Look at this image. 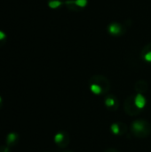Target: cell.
<instances>
[{"label":"cell","instance_id":"8","mask_svg":"<svg viewBox=\"0 0 151 152\" xmlns=\"http://www.w3.org/2000/svg\"><path fill=\"white\" fill-rule=\"evenodd\" d=\"M63 140H64V134H61V133L57 134L55 135V137H54V141H55V142H56L57 144L61 143Z\"/></svg>","mask_w":151,"mask_h":152},{"label":"cell","instance_id":"6","mask_svg":"<svg viewBox=\"0 0 151 152\" xmlns=\"http://www.w3.org/2000/svg\"><path fill=\"white\" fill-rule=\"evenodd\" d=\"M62 4H65V1H61V0H49V2H48V5L52 9L58 8V7L61 6Z\"/></svg>","mask_w":151,"mask_h":152},{"label":"cell","instance_id":"4","mask_svg":"<svg viewBox=\"0 0 151 152\" xmlns=\"http://www.w3.org/2000/svg\"><path fill=\"white\" fill-rule=\"evenodd\" d=\"M135 105L137 106V108L139 109H142L144 108V106L146 105V99L143 95L142 94H137L134 100Z\"/></svg>","mask_w":151,"mask_h":152},{"label":"cell","instance_id":"9","mask_svg":"<svg viewBox=\"0 0 151 152\" xmlns=\"http://www.w3.org/2000/svg\"><path fill=\"white\" fill-rule=\"evenodd\" d=\"M5 37H6L5 34H4L3 31H1V30H0V46H1V45H3L4 44Z\"/></svg>","mask_w":151,"mask_h":152},{"label":"cell","instance_id":"12","mask_svg":"<svg viewBox=\"0 0 151 152\" xmlns=\"http://www.w3.org/2000/svg\"><path fill=\"white\" fill-rule=\"evenodd\" d=\"M2 105H3V100H2V98H1V96H0V109H1V107H2Z\"/></svg>","mask_w":151,"mask_h":152},{"label":"cell","instance_id":"10","mask_svg":"<svg viewBox=\"0 0 151 152\" xmlns=\"http://www.w3.org/2000/svg\"><path fill=\"white\" fill-rule=\"evenodd\" d=\"M114 100L113 99H111V98H108L107 100H106V105L107 106H113L114 105Z\"/></svg>","mask_w":151,"mask_h":152},{"label":"cell","instance_id":"3","mask_svg":"<svg viewBox=\"0 0 151 152\" xmlns=\"http://www.w3.org/2000/svg\"><path fill=\"white\" fill-rule=\"evenodd\" d=\"M19 140V135L15 133H10L6 136V146L7 147H12L16 144V142Z\"/></svg>","mask_w":151,"mask_h":152},{"label":"cell","instance_id":"7","mask_svg":"<svg viewBox=\"0 0 151 152\" xmlns=\"http://www.w3.org/2000/svg\"><path fill=\"white\" fill-rule=\"evenodd\" d=\"M91 90L93 94H99L101 93V87L97 85V84H93V85H91Z\"/></svg>","mask_w":151,"mask_h":152},{"label":"cell","instance_id":"11","mask_svg":"<svg viewBox=\"0 0 151 152\" xmlns=\"http://www.w3.org/2000/svg\"><path fill=\"white\" fill-rule=\"evenodd\" d=\"M0 152H10L9 147L4 146V145H1L0 146Z\"/></svg>","mask_w":151,"mask_h":152},{"label":"cell","instance_id":"2","mask_svg":"<svg viewBox=\"0 0 151 152\" xmlns=\"http://www.w3.org/2000/svg\"><path fill=\"white\" fill-rule=\"evenodd\" d=\"M65 4L69 6H77L78 8H84L87 4V0H66Z\"/></svg>","mask_w":151,"mask_h":152},{"label":"cell","instance_id":"5","mask_svg":"<svg viewBox=\"0 0 151 152\" xmlns=\"http://www.w3.org/2000/svg\"><path fill=\"white\" fill-rule=\"evenodd\" d=\"M142 58L145 61L151 62V44L148 45L142 51Z\"/></svg>","mask_w":151,"mask_h":152},{"label":"cell","instance_id":"1","mask_svg":"<svg viewBox=\"0 0 151 152\" xmlns=\"http://www.w3.org/2000/svg\"><path fill=\"white\" fill-rule=\"evenodd\" d=\"M108 31L112 36H120L124 33L123 26L117 22H112L108 26Z\"/></svg>","mask_w":151,"mask_h":152}]
</instances>
